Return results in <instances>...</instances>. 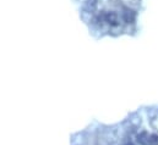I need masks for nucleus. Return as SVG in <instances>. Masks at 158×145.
I'll use <instances>...</instances> for the list:
<instances>
[{
    "label": "nucleus",
    "mask_w": 158,
    "mask_h": 145,
    "mask_svg": "<svg viewBox=\"0 0 158 145\" xmlns=\"http://www.w3.org/2000/svg\"><path fill=\"white\" fill-rule=\"evenodd\" d=\"M150 139H151V135L146 132L137 134V143L140 145H150Z\"/></svg>",
    "instance_id": "1"
},
{
    "label": "nucleus",
    "mask_w": 158,
    "mask_h": 145,
    "mask_svg": "<svg viewBox=\"0 0 158 145\" xmlns=\"http://www.w3.org/2000/svg\"><path fill=\"white\" fill-rule=\"evenodd\" d=\"M127 145H132V144H131V143H129V144H127Z\"/></svg>",
    "instance_id": "2"
}]
</instances>
